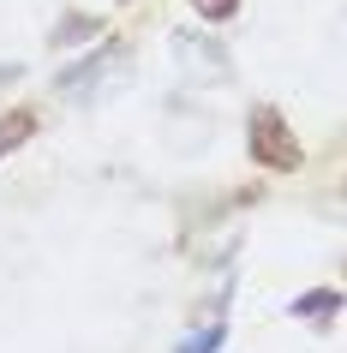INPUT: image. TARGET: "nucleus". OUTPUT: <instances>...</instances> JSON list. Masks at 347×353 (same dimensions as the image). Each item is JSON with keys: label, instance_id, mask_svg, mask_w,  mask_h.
Wrapping results in <instances>:
<instances>
[{"label": "nucleus", "instance_id": "f257e3e1", "mask_svg": "<svg viewBox=\"0 0 347 353\" xmlns=\"http://www.w3.org/2000/svg\"><path fill=\"white\" fill-rule=\"evenodd\" d=\"M246 150H252V162L270 168V174H299V162H306V150L293 138L288 114L270 108V102H257L252 120H246Z\"/></svg>", "mask_w": 347, "mask_h": 353}, {"label": "nucleus", "instance_id": "f03ea898", "mask_svg": "<svg viewBox=\"0 0 347 353\" xmlns=\"http://www.w3.org/2000/svg\"><path fill=\"white\" fill-rule=\"evenodd\" d=\"M37 138V108H6L0 114V162L12 156V150H24Z\"/></svg>", "mask_w": 347, "mask_h": 353}, {"label": "nucleus", "instance_id": "7ed1b4c3", "mask_svg": "<svg viewBox=\"0 0 347 353\" xmlns=\"http://www.w3.org/2000/svg\"><path fill=\"white\" fill-rule=\"evenodd\" d=\"M335 312H341V294H335V288H311V294L293 299V317H299V323H329Z\"/></svg>", "mask_w": 347, "mask_h": 353}, {"label": "nucleus", "instance_id": "20e7f679", "mask_svg": "<svg viewBox=\"0 0 347 353\" xmlns=\"http://www.w3.org/2000/svg\"><path fill=\"white\" fill-rule=\"evenodd\" d=\"M221 335H228V330L216 323V330H204V335H192V341H180V353H216V347H221Z\"/></svg>", "mask_w": 347, "mask_h": 353}, {"label": "nucleus", "instance_id": "39448f33", "mask_svg": "<svg viewBox=\"0 0 347 353\" xmlns=\"http://www.w3.org/2000/svg\"><path fill=\"white\" fill-rule=\"evenodd\" d=\"M192 6H198L210 24H221V19H234V12H239V0H192Z\"/></svg>", "mask_w": 347, "mask_h": 353}]
</instances>
